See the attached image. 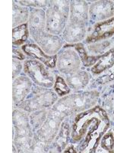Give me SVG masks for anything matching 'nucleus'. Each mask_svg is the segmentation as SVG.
Segmentation results:
<instances>
[{"instance_id": "obj_3", "label": "nucleus", "mask_w": 114, "mask_h": 153, "mask_svg": "<svg viewBox=\"0 0 114 153\" xmlns=\"http://www.w3.org/2000/svg\"><path fill=\"white\" fill-rule=\"evenodd\" d=\"M70 11V1H50L46 12V31L58 35L64 31Z\"/></svg>"}, {"instance_id": "obj_19", "label": "nucleus", "mask_w": 114, "mask_h": 153, "mask_svg": "<svg viewBox=\"0 0 114 153\" xmlns=\"http://www.w3.org/2000/svg\"><path fill=\"white\" fill-rule=\"evenodd\" d=\"M114 65V48L110 49L100 56L97 63L91 68L92 73L99 74L110 68Z\"/></svg>"}, {"instance_id": "obj_23", "label": "nucleus", "mask_w": 114, "mask_h": 153, "mask_svg": "<svg viewBox=\"0 0 114 153\" xmlns=\"http://www.w3.org/2000/svg\"><path fill=\"white\" fill-rule=\"evenodd\" d=\"M72 46L78 51L80 59L83 62L85 66L89 67L94 65L100 57V56H88V52L85 49L82 44H77V45H74Z\"/></svg>"}, {"instance_id": "obj_8", "label": "nucleus", "mask_w": 114, "mask_h": 153, "mask_svg": "<svg viewBox=\"0 0 114 153\" xmlns=\"http://www.w3.org/2000/svg\"><path fill=\"white\" fill-rule=\"evenodd\" d=\"M13 145L18 152H31L34 132L31 123L13 126Z\"/></svg>"}, {"instance_id": "obj_9", "label": "nucleus", "mask_w": 114, "mask_h": 153, "mask_svg": "<svg viewBox=\"0 0 114 153\" xmlns=\"http://www.w3.org/2000/svg\"><path fill=\"white\" fill-rule=\"evenodd\" d=\"M89 16L91 22H100L114 17V2L97 1L91 5Z\"/></svg>"}, {"instance_id": "obj_22", "label": "nucleus", "mask_w": 114, "mask_h": 153, "mask_svg": "<svg viewBox=\"0 0 114 153\" xmlns=\"http://www.w3.org/2000/svg\"><path fill=\"white\" fill-rule=\"evenodd\" d=\"M47 113L48 110H47V109H43V110L33 112L29 115L30 123L34 130H37L39 128L41 127L47 119Z\"/></svg>"}, {"instance_id": "obj_21", "label": "nucleus", "mask_w": 114, "mask_h": 153, "mask_svg": "<svg viewBox=\"0 0 114 153\" xmlns=\"http://www.w3.org/2000/svg\"><path fill=\"white\" fill-rule=\"evenodd\" d=\"M29 15L30 12L28 8L13 3V28L24 24L29 19Z\"/></svg>"}, {"instance_id": "obj_4", "label": "nucleus", "mask_w": 114, "mask_h": 153, "mask_svg": "<svg viewBox=\"0 0 114 153\" xmlns=\"http://www.w3.org/2000/svg\"><path fill=\"white\" fill-rule=\"evenodd\" d=\"M58 97L53 91L40 86L34 87L29 98L24 100L18 108L28 113L47 109L56 103Z\"/></svg>"}, {"instance_id": "obj_15", "label": "nucleus", "mask_w": 114, "mask_h": 153, "mask_svg": "<svg viewBox=\"0 0 114 153\" xmlns=\"http://www.w3.org/2000/svg\"><path fill=\"white\" fill-rule=\"evenodd\" d=\"M70 136L71 127L68 120H63L54 142L50 145L49 152H61L62 150H64L69 143Z\"/></svg>"}, {"instance_id": "obj_12", "label": "nucleus", "mask_w": 114, "mask_h": 153, "mask_svg": "<svg viewBox=\"0 0 114 153\" xmlns=\"http://www.w3.org/2000/svg\"><path fill=\"white\" fill-rule=\"evenodd\" d=\"M114 35V17L95 24L91 35L87 38V43H96Z\"/></svg>"}, {"instance_id": "obj_18", "label": "nucleus", "mask_w": 114, "mask_h": 153, "mask_svg": "<svg viewBox=\"0 0 114 153\" xmlns=\"http://www.w3.org/2000/svg\"><path fill=\"white\" fill-rule=\"evenodd\" d=\"M89 74L84 71H78L75 73L67 75L66 83L72 90L78 91L83 89L89 82Z\"/></svg>"}, {"instance_id": "obj_2", "label": "nucleus", "mask_w": 114, "mask_h": 153, "mask_svg": "<svg viewBox=\"0 0 114 153\" xmlns=\"http://www.w3.org/2000/svg\"><path fill=\"white\" fill-rule=\"evenodd\" d=\"M99 93L96 91L75 94L62 97L53 105V107L66 113L68 117L91 109L96 105Z\"/></svg>"}, {"instance_id": "obj_31", "label": "nucleus", "mask_w": 114, "mask_h": 153, "mask_svg": "<svg viewBox=\"0 0 114 153\" xmlns=\"http://www.w3.org/2000/svg\"><path fill=\"white\" fill-rule=\"evenodd\" d=\"M64 152H76V151H75L74 148H73L72 146H70L68 149H66L64 151Z\"/></svg>"}, {"instance_id": "obj_1", "label": "nucleus", "mask_w": 114, "mask_h": 153, "mask_svg": "<svg viewBox=\"0 0 114 153\" xmlns=\"http://www.w3.org/2000/svg\"><path fill=\"white\" fill-rule=\"evenodd\" d=\"M109 127V118L102 108L96 106L77 113L71 127V141L80 145L81 152H94Z\"/></svg>"}, {"instance_id": "obj_20", "label": "nucleus", "mask_w": 114, "mask_h": 153, "mask_svg": "<svg viewBox=\"0 0 114 153\" xmlns=\"http://www.w3.org/2000/svg\"><path fill=\"white\" fill-rule=\"evenodd\" d=\"M28 24L24 23L15 28H13V31H12L13 45H22L26 42L29 37V29L28 28Z\"/></svg>"}, {"instance_id": "obj_24", "label": "nucleus", "mask_w": 114, "mask_h": 153, "mask_svg": "<svg viewBox=\"0 0 114 153\" xmlns=\"http://www.w3.org/2000/svg\"><path fill=\"white\" fill-rule=\"evenodd\" d=\"M53 87L55 91L59 97H63L70 93V87L62 76H56V80Z\"/></svg>"}, {"instance_id": "obj_28", "label": "nucleus", "mask_w": 114, "mask_h": 153, "mask_svg": "<svg viewBox=\"0 0 114 153\" xmlns=\"http://www.w3.org/2000/svg\"><path fill=\"white\" fill-rule=\"evenodd\" d=\"M12 64H13V73H12V77L13 79H15L18 76V75L21 73V70H22V64L19 60L15 59L13 58L12 60Z\"/></svg>"}, {"instance_id": "obj_14", "label": "nucleus", "mask_w": 114, "mask_h": 153, "mask_svg": "<svg viewBox=\"0 0 114 153\" xmlns=\"http://www.w3.org/2000/svg\"><path fill=\"white\" fill-rule=\"evenodd\" d=\"M22 50L27 55L39 60L48 68H54L56 65V54L53 56L48 55L40 48V46L37 45L35 44L24 45L22 46Z\"/></svg>"}, {"instance_id": "obj_27", "label": "nucleus", "mask_w": 114, "mask_h": 153, "mask_svg": "<svg viewBox=\"0 0 114 153\" xmlns=\"http://www.w3.org/2000/svg\"><path fill=\"white\" fill-rule=\"evenodd\" d=\"M19 4L24 6H31V7L44 8L50 5V1H18Z\"/></svg>"}, {"instance_id": "obj_11", "label": "nucleus", "mask_w": 114, "mask_h": 153, "mask_svg": "<svg viewBox=\"0 0 114 153\" xmlns=\"http://www.w3.org/2000/svg\"><path fill=\"white\" fill-rule=\"evenodd\" d=\"M34 41L40 48L50 56L55 55L60 50L63 44L60 37L50 34L47 31L40 34Z\"/></svg>"}, {"instance_id": "obj_29", "label": "nucleus", "mask_w": 114, "mask_h": 153, "mask_svg": "<svg viewBox=\"0 0 114 153\" xmlns=\"http://www.w3.org/2000/svg\"><path fill=\"white\" fill-rule=\"evenodd\" d=\"M110 43L107 42H102V43L100 44H97V45H92V46H89V50L91 51V52H94V53H99L100 51H104L107 46L109 45Z\"/></svg>"}, {"instance_id": "obj_16", "label": "nucleus", "mask_w": 114, "mask_h": 153, "mask_svg": "<svg viewBox=\"0 0 114 153\" xmlns=\"http://www.w3.org/2000/svg\"><path fill=\"white\" fill-rule=\"evenodd\" d=\"M86 25L69 21L63 31L65 41L68 43L75 44L83 40L86 35Z\"/></svg>"}, {"instance_id": "obj_7", "label": "nucleus", "mask_w": 114, "mask_h": 153, "mask_svg": "<svg viewBox=\"0 0 114 153\" xmlns=\"http://www.w3.org/2000/svg\"><path fill=\"white\" fill-rule=\"evenodd\" d=\"M65 48L57 55L56 65L59 72L69 75L79 71L81 59L78 53L69 45Z\"/></svg>"}, {"instance_id": "obj_13", "label": "nucleus", "mask_w": 114, "mask_h": 153, "mask_svg": "<svg viewBox=\"0 0 114 153\" xmlns=\"http://www.w3.org/2000/svg\"><path fill=\"white\" fill-rule=\"evenodd\" d=\"M29 31L35 40L46 30V13L43 9H32L30 11L28 21Z\"/></svg>"}, {"instance_id": "obj_5", "label": "nucleus", "mask_w": 114, "mask_h": 153, "mask_svg": "<svg viewBox=\"0 0 114 153\" xmlns=\"http://www.w3.org/2000/svg\"><path fill=\"white\" fill-rule=\"evenodd\" d=\"M67 117L66 113L52 106L48 110L45 122L34 133L37 137L45 143L48 152L50 145L52 144L60 129L62 121Z\"/></svg>"}, {"instance_id": "obj_26", "label": "nucleus", "mask_w": 114, "mask_h": 153, "mask_svg": "<svg viewBox=\"0 0 114 153\" xmlns=\"http://www.w3.org/2000/svg\"><path fill=\"white\" fill-rule=\"evenodd\" d=\"M30 123L29 115L21 110H14L13 111V125L20 126Z\"/></svg>"}, {"instance_id": "obj_30", "label": "nucleus", "mask_w": 114, "mask_h": 153, "mask_svg": "<svg viewBox=\"0 0 114 153\" xmlns=\"http://www.w3.org/2000/svg\"><path fill=\"white\" fill-rule=\"evenodd\" d=\"M12 52H13V58H15V59L19 60V61H22V60H24V58H25L24 54H23L21 51H19L18 50H17V49L13 48Z\"/></svg>"}, {"instance_id": "obj_25", "label": "nucleus", "mask_w": 114, "mask_h": 153, "mask_svg": "<svg viewBox=\"0 0 114 153\" xmlns=\"http://www.w3.org/2000/svg\"><path fill=\"white\" fill-rule=\"evenodd\" d=\"M100 146L107 152H114V136L112 131L103 136L100 140Z\"/></svg>"}, {"instance_id": "obj_17", "label": "nucleus", "mask_w": 114, "mask_h": 153, "mask_svg": "<svg viewBox=\"0 0 114 153\" xmlns=\"http://www.w3.org/2000/svg\"><path fill=\"white\" fill-rule=\"evenodd\" d=\"M70 22L87 24L89 17V7L85 1H70Z\"/></svg>"}, {"instance_id": "obj_10", "label": "nucleus", "mask_w": 114, "mask_h": 153, "mask_svg": "<svg viewBox=\"0 0 114 153\" xmlns=\"http://www.w3.org/2000/svg\"><path fill=\"white\" fill-rule=\"evenodd\" d=\"M32 87L31 79L26 76H20L15 79L12 85V97L14 108L18 107L19 105L25 100L31 92Z\"/></svg>"}, {"instance_id": "obj_6", "label": "nucleus", "mask_w": 114, "mask_h": 153, "mask_svg": "<svg viewBox=\"0 0 114 153\" xmlns=\"http://www.w3.org/2000/svg\"><path fill=\"white\" fill-rule=\"evenodd\" d=\"M24 72L37 86L50 88L55 84L53 75L40 61L28 59L24 61Z\"/></svg>"}]
</instances>
